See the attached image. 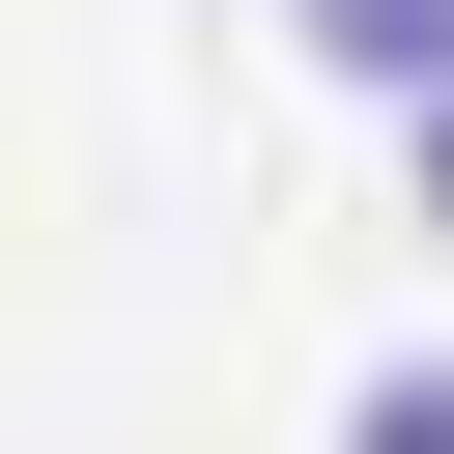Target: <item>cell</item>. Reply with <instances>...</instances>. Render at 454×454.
Instances as JSON below:
<instances>
[{
    "instance_id": "3",
    "label": "cell",
    "mask_w": 454,
    "mask_h": 454,
    "mask_svg": "<svg viewBox=\"0 0 454 454\" xmlns=\"http://www.w3.org/2000/svg\"><path fill=\"white\" fill-rule=\"evenodd\" d=\"M426 199H454V85H426Z\"/></svg>"
},
{
    "instance_id": "1",
    "label": "cell",
    "mask_w": 454,
    "mask_h": 454,
    "mask_svg": "<svg viewBox=\"0 0 454 454\" xmlns=\"http://www.w3.org/2000/svg\"><path fill=\"white\" fill-rule=\"evenodd\" d=\"M284 28H312V57H340V85H397V114H426V85H454V0H284Z\"/></svg>"
},
{
    "instance_id": "2",
    "label": "cell",
    "mask_w": 454,
    "mask_h": 454,
    "mask_svg": "<svg viewBox=\"0 0 454 454\" xmlns=\"http://www.w3.org/2000/svg\"><path fill=\"white\" fill-rule=\"evenodd\" d=\"M340 454H454V369H369V397H340Z\"/></svg>"
}]
</instances>
